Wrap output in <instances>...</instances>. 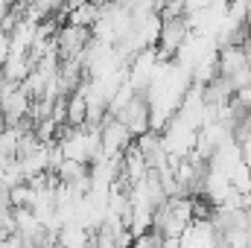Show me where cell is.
Returning <instances> with one entry per match:
<instances>
[{"instance_id": "obj_3", "label": "cell", "mask_w": 251, "mask_h": 248, "mask_svg": "<svg viewBox=\"0 0 251 248\" xmlns=\"http://www.w3.org/2000/svg\"><path fill=\"white\" fill-rule=\"evenodd\" d=\"M97 18H100V6L91 3V0H82L79 6L67 9V24L82 26V29H91V26L97 24Z\"/></svg>"}, {"instance_id": "obj_4", "label": "cell", "mask_w": 251, "mask_h": 248, "mask_svg": "<svg viewBox=\"0 0 251 248\" xmlns=\"http://www.w3.org/2000/svg\"><path fill=\"white\" fill-rule=\"evenodd\" d=\"M0 248H24L21 234H18V231H12V234H0Z\"/></svg>"}, {"instance_id": "obj_2", "label": "cell", "mask_w": 251, "mask_h": 248, "mask_svg": "<svg viewBox=\"0 0 251 248\" xmlns=\"http://www.w3.org/2000/svg\"><path fill=\"white\" fill-rule=\"evenodd\" d=\"M114 117H117V120H120L134 137H137V134L149 131V102L143 99V94H134V97L126 102Z\"/></svg>"}, {"instance_id": "obj_1", "label": "cell", "mask_w": 251, "mask_h": 248, "mask_svg": "<svg viewBox=\"0 0 251 248\" xmlns=\"http://www.w3.org/2000/svg\"><path fill=\"white\" fill-rule=\"evenodd\" d=\"M134 143V134L117 117L100 123V155L105 158H123V152Z\"/></svg>"}]
</instances>
